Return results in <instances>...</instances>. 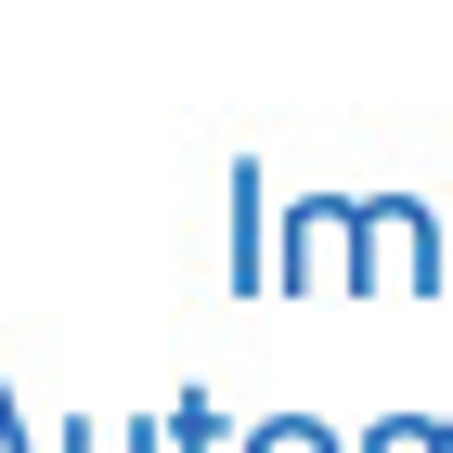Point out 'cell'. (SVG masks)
<instances>
[{
  "label": "cell",
  "mask_w": 453,
  "mask_h": 453,
  "mask_svg": "<svg viewBox=\"0 0 453 453\" xmlns=\"http://www.w3.org/2000/svg\"><path fill=\"white\" fill-rule=\"evenodd\" d=\"M0 453H39V427L13 415V388H0Z\"/></svg>",
  "instance_id": "8"
},
{
  "label": "cell",
  "mask_w": 453,
  "mask_h": 453,
  "mask_svg": "<svg viewBox=\"0 0 453 453\" xmlns=\"http://www.w3.org/2000/svg\"><path fill=\"white\" fill-rule=\"evenodd\" d=\"M349 285L363 298H441L453 285V220H427L415 195H349Z\"/></svg>",
  "instance_id": "1"
},
{
  "label": "cell",
  "mask_w": 453,
  "mask_h": 453,
  "mask_svg": "<svg viewBox=\"0 0 453 453\" xmlns=\"http://www.w3.org/2000/svg\"><path fill=\"white\" fill-rule=\"evenodd\" d=\"M52 453H169V427H104V415H65Z\"/></svg>",
  "instance_id": "5"
},
{
  "label": "cell",
  "mask_w": 453,
  "mask_h": 453,
  "mask_svg": "<svg viewBox=\"0 0 453 453\" xmlns=\"http://www.w3.org/2000/svg\"><path fill=\"white\" fill-rule=\"evenodd\" d=\"M349 453H453V415H376Z\"/></svg>",
  "instance_id": "6"
},
{
  "label": "cell",
  "mask_w": 453,
  "mask_h": 453,
  "mask_svg": "<svg viewBox=\"0 0 453 453\" xmlns=\"http://www.w3.org/2000/svg\"><path fill=\"white\" fill-rule=\"evenodd\" d=\"M220 195H234V259H220V273H234V298H273V181H259V156H234V169H220Z\"/></svg>",
  "instance_id": "3"
},
{
  "label": "cell",
  "mask_w": 453,
  "mask_h": 453,
  "mask_svg": "<svg viewBox=\"0 0 453 453\" xmlns=\"http://www.w3.org/2000/svg\"><path fill=\"white\" fill-rule=\"evenodd\" d=\"M246 453H349V441H337L324 415H259V427H246Z\"/></svg>",
  "instance_id": "7"
},
{
  "label": "cell",
  "mask_w": 453,
  "mask_h": 453,
  "mask_svg": "<svg viewBox=\"0 0 453 453\" xmlns=\"http://www.w3.org/2000/svg\"><path fill=\"white\" fill-rule=\"evenodd\" d=\"M169 453H246V427L220 415L208 388H181V402H169Z\"/></svg>",
  "instance_id": "4"
},
{
  "label": "cell",
  "mask_w": 453,
  "mask_h": 453,
  "mask_svg": "<svg viewBox=\"0 0 453 453\" xmlns=\"http://www.w3.org/2000/svg\"><path fill=\"white\" fill-rule=\"evenodd\" d=\"M349 285V195H311V208H285V259H273V298H298V285Z\"/></svg>",
  "instance_id": "2"
}]
</instances>
